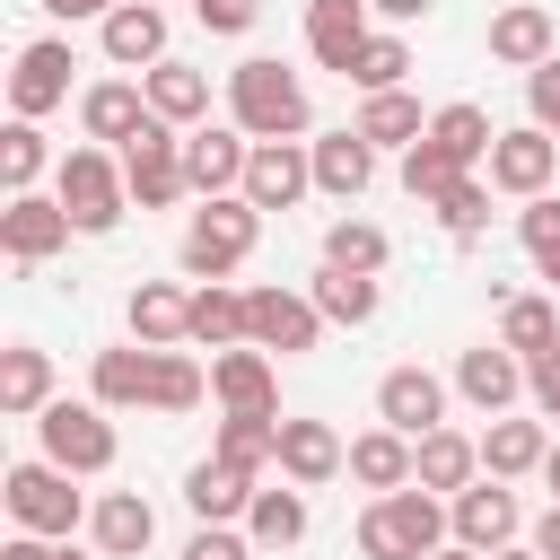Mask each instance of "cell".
<instances>
[{"instance_id":"cell-26","label":"cell","mask_w":560,"mask_h":560,"mask_svg":"<svg viewBox=\"0 0 560 560\" xmlns=\"http://www.w3.org/2000/svg\"><path fill=\"white\" fill-rule=\"evenodd\" d=\"M122 315H131V341H149V350H184L192 341V298L175 280H140Z\"/></svg>"},{"instance_id":"cell-12","label":"cell","mask_w":560,"mask_h":560,"mask_svg":"<svg viewBox=\"0 0 560 560\" xmlns=\"http://www.w3.org/2000/svg\"><path fill=\"white\" fill-rule=\"evenodd\" d=\"M52 105H70V44H61V35H35V44L18 52V70H9V114L35 122V114H52Z\"/></svg>"},{"instance_id":"cell-56","label":"cell","mask_w":560,"mask_h":560,"mask_svg":"<svg viewBox=\"0 0 560 560\" xmlns=\"http://www.w3.org/2000/svg\"><path fill=\"white\" fill-rule=\"evenodd\" d=\"M542 481H551V499H560V446H551V455H542Z\"/></svg>"},{"instance_id":"cell-10","label":"cell","mask_w":560,"mask_h":560,"mask_svg":"<svg viewBox=\"0 0 560 560\" xmlns=\"http://www.w3.org/2000/svg\"><path fill=\"white\" fill-rule=\"evenodd\" d=\"M376 429H394V438H429V429H446V385L429 376V368H385L376 376Z\"/></svg>"},{"instance_id":"cell-42","label":"cell","mask_w":560,"mask_h":560,"mask_svg":"<svg viewBox=\"0 0 560 560\" xmlns=\"http://www.w3.org/2000/svg\"><path fill=\"white\" fill-rule=\"evenodd\" d=\"M455 184H464V166H455V158H446L438 140H420V149H402V192H411V201H446Z\"/></svg>"},{"instance_id":"cell-34","label":"cell","mask_w":560,"mask_h":560,"mask_svg":"<svg viewBox=\"0 0 560 560\" xmlns=\"http://www.w3.org/2000/svg\"><path fill=\"white\" fill-rule=\"evenodd\" d=\"M429 140H438V149H446V158H455L464 175H472V166H490V149H499V131H490V114H481V105H464V96L429 114Z\"/></svg>"},{"instance_id":"cell-9","label":"cell","mask_w":560,"mask_h":560,"mask_svg":"<svg viewBox=\"0 0 560 560\" xmlns=\"http://www.w3.org/2000/svg\"><path fill=\"white\" fill-rule=\"evenodd\" d=\"M245 158H254V140H245L236 122H201V131H184V184H192L201 201L245 192Z\"/></svg>"},{"instance_id":"cell-16","label":"cell","mask_w":560,"mask_h":560,"mask_svg":"<svg viewBox=\"0 0 560 560\" xmlns=\"http://www.w3.org/2000/svg\"><path fill=\"white\" fill-rule=\"evenodd\" d=\"M79 131H88L96 149H131V140L149 131V88H140V79H96V88L79 96Z\"/></svg>"},{"instance_id":"cell-43","label":"cell","mask_w":560,"mask_h":560,"mask_svg":"<svg viewBox=\"0 0 560 560\" xmlns=\"http://www.w3.org/2000/svg\"><path fill=\"white\" fill-rule=\"evenodd\" d=\"M516 236H525V254H534V271H542V280L560 289V201H551V192L516 210Z\"/></svg>"},{"instance_id":"cell-4","label":"cell","mask_w":560,"mask_h":560,"mask_svg":"<svg viewBox=\"0 0 560 560\" xmlns=\"http://www.w3.org/2000/svg\"><path fill=\"white\" fill-rule=\"evenodd\" d=\"M52 201L70 210V228L79 236H105V228H122V210H131V184H122V166L88 140V149H70L61 158V175H52Z\"/></svg>"},{"instance_id":"cell-51","label":"cell","mask_w":560,"mask_h":560,"mask_svg":"<svg viewBox=\"0 0 560 560\" xmlns=\"http://www.w3.org/2000/svg\"><path fill=\"white\" fill-rule=\"evenodd\" d=\"M525 542H534V551H542V560H560V499H551V508H542V516H534V534H525Z\"/></svg>"},{"instance_id":"cell-45","label":"cell","mask_w":560,"mask_h":560,"mask_svg":"<svg viewBox=\"0 0 560 560\" xmlns=\"http://www.w3.org/2000/svg\"><path fill=\"white\" fill-rule=\"evenodd\" d=\"M35 175H44V131L35 122H9L0 131V184L9 192H35Z\"/></svg>"},{"instance_id":"cell-18","label":"cell","mask_w":560,"mask_h":560,"mask_svg":"<svg viewBox=\"0 0 560 560\" xmlns=\"http://www.w3.org/2000/svg\"><path fill=\"white\" fill-rule=\"evenodd\" d=\"M332 472H350V446L332 420H280V481L289 490H324Z\"/></svg>"},{"instance_id":"cell-6","label":"cell","mask_w":560,"mask_h":560,"mask_svg":"<svg viewBox=\"0 0 560 560\" xmlns=\"http://www.w3.org/2000/svg\"><path fill=\"white\" fill-rule=\"evenodd\" d=\"M0 499H9V516H18V534H44V542H70V525L88 516V499L70 490V472L61 464H9V481H0Z\"/></svg>"},{"instance_id":"cell-46","label":"cell","mask_w":560,"mask_h":560,"mask_svg":"<svg viewBox=\"0 0 560 560\" xmlns=\"http://www.w3.org/2000/svg\"><path fill=\"white\" fill-rule=\"evenodd\" d=\"M525 114H534V131L560 140V52H551L542 70H525Z\"/></svg>"},{"instance_id":"cell-11","label":"cell","mask_w":560,"mask_h":560,"mask_svg":"<svg viewBox=\"0 0 560 560\" xmlns=\"http://www.w3.org/2000/svg\"><path fill=\"white\" fill-rule=\"evenodd\" d=\"M446 525H455V542H464V551H508V542L525 534V508H516V490H508V481H472V490H455V499H446Z\"/></svg>"},{"instance_id":"cell-28","label":"cell","mask_w":560,"mask_h":560,"mask_svg":"<svg viewBox=\"0 0 560 560\" xmlns=\"http://www.w3.org/2000/svg\"><path fill=\"white\" fill-rule=\"evenodd\" d=\"M184 508H192L201 525H236V516L254 508V472H236V464L201 455V464L184 472Z\"/></svg>"},{"instance_id":"cell-25","label":"cell","mask_w":560,"mask_h":560,"mask_svg":"<svg viewBox=\"0 0 560 560\" xmlns=\"http://www.w3.org/2000/svg\"><path fill=\"white\" fill-rule=\"evenodd\" d=\"M306 158H315V192H332V201H359L376 184V149L359 131H315Z\"/></svg>"},{"instance_id":"cell-1","label":"cell","mask_w":560,"mask_h":560,"mask_svg":"<svg viewBox=\"0 0 560 560\" xmlns=\"http://www.w3.org/2000/svg\"><path fill=\"white\" fill-rule=\"evenodd\" d=\"M228 122H236L245 140H306V131H315L306 79H298V70H280L271 52L236 61V70H228Z\"/></svg>"},{"instance_id":"cell-15","label":"cell","mask_w":560,"mask_h":560,"mask_svg":"<svg viewBox=\"0 0 560 560\" xmlns=\"http://www.w3.org/2000/svg\"><path fill=\"white\" fill-rule=\"evenodd\" d=\"M88 402H105V411H158V350H149V341L96 350V368H88Z\"/></svg>"},{"instance_id":"cell-47","label":"cell","mask_w":560,"mask_h":560,"mask_svg":"<svg viewBox=\"0 0 560 560\" xmlns=\"http://www.w3.org/2000/svg\"><path fill=\"white\" fill-rule=\"evenodd\" d=\"M525 394H534V411H542V420H560V341L525 359Z\"/></svg>"},{"instance_id":"cell-49","label":"cell","mask_w":560,"mask_h":560,"mask_svg":"<svg viewBox=\"0 0 560 560\" xmlns=\"http://www.w3.org/2000/svg\"><path fill=\"white\" fill-rule=\"evenodd\" d=\"M184 560H254V534H228V525H201L184 542Z\"/></svg>"},{"instance_id":"cell-55","label":"cell","mask_w":560,"mask_h":560,"mask_svg":"<svg viewBox=\"0 0 560 560\" xmlns=\"http://www.w3.org/2000/svg\"><path fill=\"white\" fill-rule=\"evenodd\" d=\"M429 560H490V551H464V542H446V551H429Z\"/></svg>"},{"instance_id":"cell-32","label":"cell","mask_w":560,"mask_h":560,"mask_svg":"<svg viewBox=\"0 0 560 560\" xmlns=\"http://www.w3.org/2000/svg\"><path fill=\"white\" fill-rule=\"evenodd\" d=\"M481 481V438H464V429H429L420 438V490H472Z\"/></svg>"},{"instance_id":"cell-2","label":"cell","mask_w":560,"mask_h":560,"mask_svg":"<svg viewBox=\"0 0 560 560\" xmlns=\"http://www.w3.org/2000/svg\"><path fill=\"white\" fill-rule=\"evenodd\" d=\"M455 542V525H446V508H438V490H385V499H368V516H359V551L368 560H429V551H446Z\"/></svg>"},{"instance_id":"cell-48","label":"cell","mask_w":560,"mask_h":560,"mask_svg":"<svg viewBox=\"0 0 560 560\" xmlns=\"http://www.w3.org/2000/svg\"><path fill=\"white\" fill-rule=\"evenodd\" d=\"M192 18H201L210 35H245V26L262 18V0H192Z\"/></svg>"},{"instance_id":"cell-44","label":"cell","mask_w":560,"mask_h":560,"mask_svg":"<svg viewBox=\"0 0 560 560\" xmlns=\"http://www.w3.org/2000/svg\"><path fill=\"white\" fill-rule=\"evenodd\" d=\"M429 210H438V228H446L455 245H472V236L490 228V184H481V175H464V184H455L446 201H429Z\"/></svg>"},{"instance_id":"cell-20","label":"cell","mask_w":560,"mask_h":560,"mask_svg":"<svg viewBox=\"0 0 560 560\" xmlns=\"http://www.w3.org/2000/svg\"><path fill=\"white\" fill-rule=\"evenodd\" d=\"M551 52H560V26H551L542 0H508V9L490 18V61H508V70H542Z\"/></svg>"},{"instance_id":"cell-33","label":"cell","mask_w":560,"mask_h":560,"mask_svg":"<svg viewBox=\"0 0 560 560\" xmlns=\"http://www.w3.org/2000/svg\"><path fill=\"white\" fill-rule=\"evenodd\" d=\"M140 88H149V114H158V122H175V131L210 114V79H201L192 61H158V70L140 79Z\"/></svg>"},{"instance_id":"cell-8","label":"cell","mask_w":560,"mask_h":560,"mask_svg":"<svg viewBox=\"0 0 560 560\" xmlns=\"http://www.w3.org/2000/svg\"><path fill=\"white\" fill-rule=\"evenodd\" d=\"M245 341L298 359V350L324 341V315H315V298H298V289H245Z\"/></svg>"},{"instance_id":"cell-5","label":"cell","mask_w":560,"mask_h":560,"mask_svg":"<svg viewBox=\"0 0 560 560\" xmlns=\"http://www.w3.org/2000/svg\"><path fill=\"white\" fill-rule=\"evenodd\" d=\"M35 446H44V464H61V472H114V420H105V402L52 394L44 420H35Z\"/></svg>"},{"instance_id":"cell-35","label":"cell","mask_w":560,"mask_h":560,"mask_svg":"<svg viewBox=\"0 0 560 560\" xmlns=\"http://www.w3.org/2000/svg\"><path fill=\"white\" fill-rule=\"evenodd\" d=\"M350 131H359L368 149H420V140H429V122H420V105H411L402 88H394V96H368Z\"/></svg>"},{"instance_id":"cell-22","label":"cell","mask_w":560,"mask_h":560,"mask_svg":"<svg viewBox=\"0 0 560 560\" xmlns=\"http://www.w3.org/2000/svg\"><path fill=\"white\" fill-rule=\"evenodd\" d=\"M210 394H219V411H280V376H271V350H254V341L219 350V359H210Z\"/></svg>"},{"instance_id":"cell-7","label":"cell","mask_w":560,"mask_h":560,"mask_svg":"<svg viewBox=\"0 0 560 560\" xmlns=\"http://www.w3.org/2000/svg\"><path fill=\"white\" fill-rule=\"evenodd\" d=\"M122 184H131V201H140V210H166V201H184V192H192V184H184V131L149 114V131L122 149Z\"/></svg>"},{"instance_id":"cell-52","label":"cell","mask_w":560,"mask_h":560,"mask_svg":"<svg viewBox=\"0 0 560 560\" xmlns=\"http://www.w3.org/2000/svg\"><path fill=\"white\" fill-rule=\"evenodd\" d=\"M35 9H52V18H96V26H105L122 0H35Z\"/></svg>"},{"instance_id":"cell-29","label":"cell","mask_w":560,"mask_h":560,"mask_svg":"<svg viewBox=\"0 0 560 560\" xmlns=\"http://www.w3.org/2000/svg\"><path fill=\"white\" fill-rule=\"evenodd\" d=\"M44 402H52V359H44V341H9V350H0V411H9V420H44Z\"/></svg>"},{"instance_id":"cell-31","label":"cell","mask_w":560,"mask_h":560,"mask_svg":"<svg viewBox=\"0 0 560 560\" xmlns=\"http://www.w3.org/2000/svg\"><path fill=\"white\" fill-rule=\"evenodd\" d=\"M210 455H219V464H236V472L280 464V411H228V420H219V438H210Z\"/></svg>"},{"instance_id":"cell-38","label":"cell","mask_w":560,"mask_h":560,"mask_svg":"<svg viewBox=\"0 0 560 560\" xmlns=\"http://www.w3.org/2000/svg\"><path fill=\"white\" fill-rule=\"evenodd\" d=\"M306 298H315V315H324V324H368V315L385 306V289H376V280H359V271H332V262L315 271V289H306Z\"/></svg>"},{"instance_id":"cell-54","label":"cell","mask_w":560,"mask_h":560,"mask_svg":"<svg viewBox=\"0 0 560 560\" xmlns=\"http://www.w3.org/2000/svg\"><path fill=\"white\" fill-rule=\"evenodd\" d=\"M490 560H542V551H534V542H508V551H490Z\"/></svg>"},{"instance_id":"cell-27","label":"cell","mask_w":560,"mask_h":560,"mask_svg":"<svg viewBox=\"0 0 560 560\" xmlns=\"http://www.w3.org/2000/svg\"><path fill=\"white\" fill-rule=\"evenodd\" d=\"M350 481L359 490H411L420 481V446L411 438H394V429H368V438H350Z\"/></svg>"},{"instance_id":"cell-30","label":"cell","mask_w":560,"mask_h":560,"mask_svg":"<svg viewBox=\"0 0 560 560\" xmlns=\"http://www.w3.org/2000/svg\"><path fill=\"white\" fill-rule=\"evenodd\" d=\"M542 455H551V438H542V420H490L481 429V472L490 481H525V472H542Z\"/></svg>"},{"instance_id":"cell-53","label":"cell","mask_w":560,"mask_h":560,"mask_svg":"<svg viewBox=\"0 0 560 560\" xmlns=\"http://www.w3.org/2000/svg\"><path fill=\"white\" fill-rule=\"evenodd\" d=\"M368 9H376V18H394V26H402V18H429V9H438V0H368Z\"/></svg>"},{"instance_id":"cell-19","label":"cell","mask_w":560,"mask_h":560,"mask_svg":"<svg viewBox=\"0 0 560 560\" xmlns=\"http://www.w3.org/2000/svg\"><path fill=\"white\" fill-rule=\"evenodd\" d=\"M96 44H105L114 70H140V79H149V70L166 61V9H158V0H122V9L96 26Z\"/></svg>"},{"instance_id":"cell-36","label":"cell","mask_w":560,"mask_h":560,"mask_svg":"<svg viewBox=\"0 0 560 560\" xmlns=\"http://www.w3.org/2000/svg\"><path fill=\"white\" fill-rule=\"evenodd\" d=\"M245 534H254V551H289V542H306V490H254Z\"/></svg>"},{"instance_id":"cell-41","label":"cell","mask_w":560,"mask_h":560,"mask_svg":"<svg viewBox=\"0 0 560 560\" xmlns=\"http://www.w3.org/2000/svg\"><path fill=\"white\" fill-rule=\"evenodd\" d=\"M402 70H411V44H402V35H368V44H359V61H350V88L394 96V88H402Z\"/></svg>"},{"instance_id":"cell-3","label":"cell","mask_w":560,"mask_h":560,"mask_svg":"<svg viewBox=\"0 0 560 560\" xmlns=\"http://www.w3.org/2000/svg\"><path fill=\"white\" fill-rule=\"evenodd\" d=\"M254 245H262V210H254L245 192H228V201H201V210L184 219V245H175V254H184L192 280H228Z\"/></svg>"},{"instance_id":"cell-13","label":"cell","mask_w":560,"mask_h":560,"mask_svg":"<svg viewBox=\"0 0 560 560\" xmlns=\"http://www.w3.org/2000/svg\"><path fill=\"white\" fill-rule=\"evenodd\" d=\"M551 175H560V140L551 131H499V149H490V192H516V201H542L551 192Z\"/></svg>"},{"instance_id":"cell-50","label":"cell","mask_w":560,"mask_h":560,"mask_svg":"<svg viewBox=\"0 0 560 560\" xmlns=\"http://www.w3.org/2000/svg\"><path fill=\"white\" fill-rule=\"evenodd\" d=\"M0 560H61V542H44V534H9Z\"/></svg>"},{"instance_id":"cell-40","label":"cell","mask_w":560,"mask_h":560,"mask_svg":"<svg viewBox=\"0 0 560 560\" xmlns=\"http://www.w3.org/2000/svg\"><path fill=\"white\" fill-rule=\"evenodd\" d=\"M499 341H508L516 359L551 350V341H560V306H551V298H508V315H499Z\"/></svg>"},{"instance_id":"cell-17","label":"cell","mask_w":560,"mask_h":560,"mask_svg":"<svg viewBox=\"0 0 560 560\" xmlns=\"http://www.w3.org/2000/svg\"><path fill=\"white\" fill-rule=\"evenodd\" d=\"M306 184H315L306 140H254V158H245V201L254 210H298Z\"/></svg>"},{"instance_id":"cell-21","label":"cell","mask_w":560,"mask_h":560,"mask_svg":"<svg viewBox=\"0 0 560 560\" xmlns=\"http://www.w3.org/2000/svg\"><path fill=\"white\" fill-rule=\"evenodd\" d=\"M455 394H464L472 411H490V420H499V411L525 394V359H516L508 341H481V350H464V359H455Z\"/></svg>"},{"instance_id":"cell-23","label":"cell","mask_w":560,"mask_h":560,"mask_svg":"<svg viewBox=\"0 0 560 560\" xmlns=\"http://www.w3.org/2000/svg\"><path fill=\"white\" fill-rule=\"evenodd\" d=\"M88 534H96V560H140V551L158 542V508H149L140 490H105V499L88 508Z\"/></svg>"},{"instance_id":"cell-57","label":"cell","mask_w":560,"mask_h":560,"mask_svg":"<svg viewBox=\"0 0 560 560\" xmlns=\"http://www.w3.org/2000/svg\"><path fill=\"white\" fill-rule=\"evenodd\" d=\"M61 560H88V551H61Z\"/></svg>"},{"instance_id":"cell-39","label":"cell","mask_w":560,"mask_h":560,"mask_svg":"<svg viewBox=\"0 0 560 560\" xmlns=\"http://www.w3.org/2000/svg\"><path fill=\"white\" fill-rule=\"evenodd\" d=\"M192 341H210V350H236V341H245V289H228V280H201V289H192Z\"/></svg>"},{"instance_id":"cell-14","label":"cell","mask_w":560,"mask_h":560,"mask_svg":"<svg viewBox=\"0 0 560 560\" xmlns=\"http://www.w3.org/2000/svg\"><path fill=\"white\" fill-rule=\"evenodd\" d=\"M70 236H79V228H70L61 201H44V192H9V210H0V254H9V262H52Z\"/></svg>"},{"instance_id":"cell-24","label":"cell","mask_w":560,"mask_h":560,"mask_svg":"<svg viewBox=\"0 0 560 560\" xmlns=\"http://www.w3.org/2000/svg\"><path fill=\"white\" fill-rule=\"evenodd\" d=\"M368 35H376V26H368V0H306V52H315L324 70L350 79V61H359Z\"/></svg>"},{"instance_id":"cell-37","label":"cell","mask_w":560,"mask_h":560,"mask_svg":"<svg viewBox=\"0 0 560 560\" xmlns=\"http://www.w3.org/2000/svg\"><path fill=\"white\" fill-rule=\"evenodd\" d=\"M385 254H394V245H385V228H376V219H332V228H324V262H332V271L376 280V271H385Z\"/></svg>"}]
</instances>
